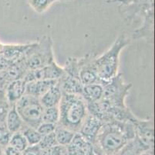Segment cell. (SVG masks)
<instances>
[{"instance_id": "5", "label": "cell", "mask_w": 155, "mask_h": 155, "mask_svg": "<svg viewBox=\"0 0 155 155\" xmlns=\"http://www.w3.org/2000/svg\"><path fill=\"white\" fill-rule=\"evenodd\" d=\"M102 85L104 92L101 99L108 107H127L125 100L131 89L132 83H126L122 74L118 73L110 80L103 82Z\"/></svg>"}, {"instance_id": "3", "label": "cell", "mask_w": 155, "mask_h": 155, "mask_svg": "<svg viewBox=\"0 0 155 155\" xmlns=\"http://www.w3.org/2000/svg\"><path fill=\"white\" fill-rule=\"evenodd\" d=\"M131 39L125 33L119 34L109 49L95 60L96 68L100 79L103 82L109 81L119 72L120 56L121 51L131 43Z\"/></svg>"}, {"instance_id": "37", "label": "cell", "mask_w": 155, "mask_h": 155, "mask_svg": "<svg viewBox=\"0 0 155 155\" xmlns=\"http://www.w3.org/2000/svg\"><path fill=\"white\" fill-rule=\"evenodd\" d=\"M2 44L0 43V55H1V49H2Z\"/></svg>"}, {"instance_id": "36", "label": "cell", "mask_w": 155, "mask_h": 155, "mask_svg": "<svg viewBox=\"0 0 155 155\" xmlns=\"http://www.w3.org/2000/svg\"><path fill=\"white\" fill-rule=\"evenodd\" d=\"M4 148L5 147L0 145V155H4Z\"/></svg>"}, {"instance_id": "22", "label": "cell", "mask_w": 155, "mask_h": 155, "mask_svg": "<svg viewBox=\"0 0 155 155\" xmlns=\"http://www.w3.org/2000/svg\"><path fill=\"white\" fill-rule=\"evenodd\" d=\"M25 138L26 139L29 146H34L39 144V141L42 139V135L37 131L36 128L31 127V126H26L22 130Z\"/></svg>"}, {"instance_id": "20", "label": "cell", "mask_w": 155, "mask_h": 155, "mask_svg": "<svg viewBox=\"0 0 155 155\" xmlns=\"http://www.w3.org/2000/svg\"><path fill=\"white\" fill-rule=\"evenodd\" d=\"M147 149H149L148 147H146L135 136L124 146L118 155H139L142 151Z\"/></svg>"}, {"instance_id": "7", "label": "cell", "mask_w": 155, "mask_h": 155, "mask_svg": "<svg viewBox=\"0 0 155 155\" xmlns=\"http://www.w3.org/2000/svg\"><path fill=\"white\" fill-rule=\"evenodd\" d=\"M15 107L26 126L36 129L42 123L44 107L39 98L25 94L16 102Z\"/></svg>"}, {"instance_id": "33", "label": "cell", "mask_w": 155, "mask_h": 155, "mask_svg": "<svg viewBox=\"0 0 155 155\" xmlns=\"http://www.w3.org/2000/svg\"><path fill=\"white\" fill-rule=\"evenodd\" d=\"M9 84L3 72H0V89H5Z\"/></svg>"}, {"instance_id": "2", "label": "cell", "mask_w": 155, "mask_h": 155, "mask_svg": "<svg viewBox=\"0 0 155 155\" xmlns=\"http://www.w3.org/2000/svg\"><path fill=\"white\" fill-rule=\"evenodd\" d=\"M59 109L58 124L75 133H78L89 114L87 102L80 95L63 93Z\"/></svg>"}, {"instance_id": "19", "label": "cell", "mask_w": 155, "mask_h": 155, "mask_svg": "<svg viewBox=\"0 0 155 155\" xmlns=\"http://www.w3.org/2000/svg\"><path fill=\"white\" fill-rule=\"evenodd\" d=\"M103 85L102 84H91V85H84L82 96L87 103H94L101 100L103 96Z\"/></svg>"}, {"instance_id": "30", "label": "cell", "mask_w": 155, "mask_h": 155, "mask_svg": "<svg viewBox=\"0 0 155 155\" xmlns=\"http://www.w3.org/2000/svg\"><path fill=\"white\" fill-rule=\"evenodd\" d=\"M9 108H10V105L8 102H0V126L5 125V117H6Z\"/></svg>"}, {"instance_id": "15", "label": "cell", "mask_w": 155, "mask_h": 155, "mask_svg": "<svg viewBox=\"0 0 155 155\" xmlns=\"http://www.w3.org/2000/svg\"><path fill=\"white\" fill-rule=\"evenodd\" d=\"M58 83L63 93L82 96L84 85L80 79L70 76L63 72L58 80Z\"/></svg>"}, {"instance_id": "21", "label": "cell", "mask_w": 155, "mask_h": 155, "mask_svg": "<svg viewBox=\"0 0 155 155\" xmlns=\"http://www.w3.org/2000/svg\"><path fill=\"white\" fill-rule=\"evenodd\" d=\"M54 133L57 144L67 147L72 141L76 133L69 129H67L61 125L57 124L55 129Z\"/></svg>"}, {"instance_id": "11", "label": "cell", "mask_w": 155, "mask_h": 155, "mask_svg": "<svg viewBox=\"0 0 155 155\" xmlns=\"http://www.w3.org/2000/svg\"><path fill=\"white\" fill-rule=\"evenodd\" d=\"M68 155H96L91 142L86 140L79 133H76L73 140L67 146Z\"/></svg>"}, {"instance_id": "27", "label": "cell", "mask_w": 155, "mask_h": 155, "mask_svg": "<svg viewBox=\"0 0 155 155\" xmlns=\"http://www.w3.org/2000/svg\"><path fill=\"white\" fill-rule=\"evenodd\" d=\"M56 144H57V142H56L55 133L53 132V133H50V134L42 136L41 140L39 141L38 146L40 147L41 150H43V149L49 148V147H53V146H55Z\"/></svg>"}, {"instance_id": "26", "label": "cell", "mask_w": 155, "mask_h": 155, "mask_svg": "<svg viewBox=\"0 0 155 155\" xmlns=\"http://www.w3.org/2000/svg\"><path fill=\"white\" fill-rule=\"evenodd\" d=\"M41 155H68L67 147L56 144L41 150Z\"/></svg>"}, {"instance_id": "38", "label": "cell", "mask_w": 155, "mask_h": 155, "mask_svg": "<svg viewBox=\"0 0 155 155\" xmlns=\"http://www.w3.org/2000/svg\"><path fill=\"white\" fill-rule=\"evenodd\" d=\"M60 1H62V0H60ZM64 1H70V0H64Z\"/></svg>"}, {"instance_id": "23", "label": "cell", "mask_w": 155, "mask_h": 155, "mask_svg": "<svg viewBox=\"0 0 155 155\" xmlns=\"http://www.w3.org/2000/svg\"><path fill=\"white\" fill-rule=\"evenodd\" d=\"M60 120V109L59 106L44 108L42 117V122L58 124Z\"/></svg>"}, {"instance_id": "8", "label": "cell", "mask_w": 155, "mask_h": 155, "mask_svg": "<svg viewBox=\"0 0 155 155\" xmlns=\"http://www.w3.org/2000/svg\"><path fill=\"white\" fill-rule=\"evenodd\" d=\"M97 56L96 54L89 53L80 58V79L83 85L102 84L104 82L100 79L96 68L95 60Z\"/></svg>"}, {"instance_id": "32", "label": "cell", "mask_w": 155, "mask_h": 155, "mask_svg": "<svg viewBox=\"0 0 155 155\" xmlns=\"http://www.w3.org/2000/svg\"><path fill=\"white\" fill-rule=\"evenodd\" d=\"M4 155H22V152L10 145H7L4 148Z\"/></svg>"}, {"instance_id": "18", "label": "cell", "mask_w": 155, "mask_h": 155, "mask_svg": "<svg viewBox=\"0 0 155 155\" xmlns=\"http://www.w3.org/2000/svg\"><path fill=\"white\" fill-rule=\"evenodd\" d=\"M62 96H63V92L60 89L59 83L57 82L56 85L49 89L43 96L39 98V100L44 108L59 106Z\"/></svg>"}, {"instance_id": "25", "label": "cell", "mask_w": 155, "mask_h": 155, "mask_svg": "<svg viewBox=\"0 0 155 155\" xmlns=\"http://www.w3.org/2000/svg\"><path fill=\"white\" fill-rule=\"evenodd\" d=\"M57 1L60 0H27L29 6L37 13H43Z\"/></svg>"}, {"instance_id": "6", "label": "cell", "mask_w": 155, "mask_h": 155, "mask_svg": "<svg viewBox=\"0 0 155 155\" xmlns=\"http://www.w3.org/2000/svg\"><path fill=\"white\" fill-rule=\"evenodd\" d=\"M107 2H119V12L125 22L131 25L137 17L154 14L153 0H108Z\"/></svg>"}, {"instance_id": "29", "label": "cell", "mask_w": 155, "mask_h": 155, "mask_svg": "<svg viewBox=\"0 0 155 155\" xmlns=\"http://www.w3.org/2000/svg\"><path fill=\"white\" fill-rule=\"evenodd\" d=\"M12 133L8 130L5 125L0 126V145L2 147H6L9 145Z\"/></svg>"}, {"instance_id": "35", "label": "cell", "mask_w": 155, "mask_h": 155, "mask_svg": "<svg viewBox=\"0 0 155 155\" xmlns=\"http://www.w3.org/2000/svg\"><path fill=\"white\" fill-rule=\"evenodd\" d=\"M139 155H153V149H147V150H143Z\"/></svg>"}, {"instance_id": "34", "label": "cell", "mask_w": 155, "mask_h": 155, "mask_svg": "<svg viewBox=\"0 0 155 155\" xmlns=\"http://www.w3.org/2000/svg\"><path fill=\"white\" fill-rule=\"evenodd\" d=\"M7 102L5 89H0V102Z\"/></svg>"}, {"instance_id": "14", "label": "cell", "mask_w": 155, "mask_h": 155, "mask_svg": "<svg viewBox=\"0 0 155 155\" xmlns=\"http://www.w3.org/2000/svg\"><path fill=\"white\" fill-rule=\"evenodd\" d=\"M26 82L23 79L12 81L7 85L5 89L7 102L10 106H13L26 94Z\"/></svg>"}, {"instance_id": "10", "label": "cell", "mask_w": 155, "mask_h": 155, "mask_svg": "<svg viewBox=\"0 0 155 155\" xmlns=\"http://www.w3.org/2000/svg\"><path fill=\"white\" fill-rule=\"evenodd\" d=\"M63 74V67L56 61L37 70L28 71L23 80L27 82L37 80H59Z\"/></svg>"}, {"instance_id": "12", "label": "cell", "mask_w": 155, "mask_h": 155, "mask_svg": "<svg viewBox=\"0 0 155 155\" xmlns=\"http://www.w3.org/2000/svg\"><path fill=\"white\" fill-rule=\"evenodd\" d=\"M103 124L104 122L99 118L89 113L78 133L82 135L86 140L93 143Z\"/></svg>"}, {"instance_id": "17", "label": "cell", "mask_w": 155, "mask_h": 155, "mask_svg": "<svg viewBox=\"0 0 155 155\" xmlns=\"http://www.w3.org/2000/svg\"><path fill=\"white\" fill-rule=\"evenodd\" d=\"M5 126H6L8 130L11 133L22 131L23 128L26 126L18 113L17 110L15 107V105L10 106L8 113H7L6 117H5Z\"/></svg>"}, {"instance_id": "4", "label": "cell", "mask_w": 155, "mask_h": 155, "mask_svg": "<svg viewBox=\"0 0 155 155\" xmlns=\"http://www.w3.org/2000/svg\"><path fill=\"white\" fill-rule=\"evenodd\" d=\"M22 61L28 71L40 69L56 61L52 38L43 35L31 43Z\"/></svg>"}, {"instance_id": "1", "label": "cell", "mask_w": 155, "mask_h": 155, "mask_svg": "<svg viewBox=\"0 0 155 155\" xmlns=\"http://www.w3.org/2000/svg\"><path fill=\"white\" fill-rule=\"evenodd\" d=\"M136 136L133 123L110 121L104 123L93 143L96 155H118L129 140Z\"/></svg>"}, {"instance_id": "24", "label": "cell", "mask_w": 155, "mask_h": 155, "mask_svg": "<svg viewBox=\"0 0 155 155\" xmlns=\"http://www.w3.org/2000/svg\"><path fill=\"white\" fill-rule=\"evenodd\" d=\"M9 145L12 146V147L16 148L21 152L23 151L29 146L27 141H26V139L25 138V136H24L22 131L12 133L10 140H9Z\"/></svg>"}, {"instance_id": "31", "label": "cell", "mask_w": 155, "mask_h": 155, "mask_svg": "<svg viewBox=\"0 0 155 155\" xmlns=\"http://www.w3.org/2000/svg\"><path fill=\"white\" fill-rule=\"evenodd\" d=\"M41 149L38 145L28 146L23 151L22 155H41Z\"/></svg>"}, {"instance_id": "28", "label": "cell", "mask_w": 155, "mask_h": 155, "mask_svg": "<svg viewBox=\"0 0 155 155\" xmlns=\"http://www.w3.org/2000/svg\"><path fill=\"white\" fill-rule=\"evenodd\" d=\"M57 124H53V123H46V122H42L39 126H37L36 130L42 136L50 134L55 131L56 126Z\"/></svg>"}, {"instance_id": "16", "label": "cell", "mask_w": 155, "mask_h": 155, "mask_svg": "<svg viewBox=\"0 0 155 155\" xmlns=\"http://www.w3.org/2000/svg\"><path fill=\"white\" fill-rule=\"evenodd\" d=\"M57 82L58 80H37L27 82L26 95H29L39 99L49 89L56 85Z\"/></svg>"}, {"instance_id": "9", "label": "cell", "mask_w": 155, "mask_h": 155, "mask_svg": "<svg viewBox=\"0 0 155 155\" xmlns=\"http://www.w3.org/2000/svg\"><path fill=\"white\" fill-rule=\"evenodd\" d=\"M132 123L134 126L135 133L138 140L149 149H153L154 141V124L153 117L150 116L145 119L136 117Z\"/></svg>"}, {"instance_id": "13", "label": "cell", "mask_w": 155, "mask_h": 155, "mask_svg": "<svg viewBox=\"0 0 155 155\" xmlns=\"http://www.w3.org/2000/svg\"><path fill=\"white\" fill-rule=\"evenodd\" d=\"M31 43L19 44H2L1 56L12 62H17L23 58L24 55L30 47Z\"/></svg>"}]
</instances>
